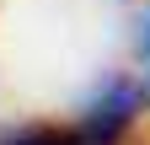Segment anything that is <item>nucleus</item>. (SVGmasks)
Segmentation results:
<instances>
[{
    "label": "nucleus",
    "instance_id": "obj_1",
    "mask_svg": "<svg viewBox=\"0 0 150 145\" xmlns=\"http://www.w3.org/2000/svg\"><path fill=\"white\" fill-rule=\"evenodd\" d=\"M6 145H91L81 129H32V134H16Z\"/></svg>",
    "mask_w": 150,
    "mask_h": 145
},
{
    "label": "nucleus",
    "instance_id": "obj_2",
    "mask_svg": "<svg viewBox=\"0 0 150 145\" xmlns=\"http://www.w3.org/2000/svg\"><path fill=\"white\" fill-rule=\"evenodd\" d=\"M145 59H150V32H145Z\"/></svg>",
    "mask_w": 150,
    "mask_h": 145
}]
</instances>
